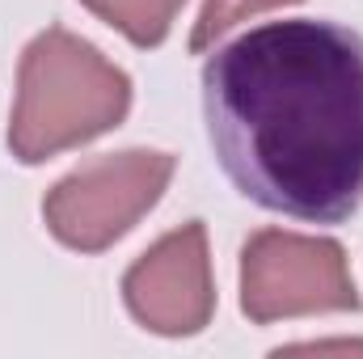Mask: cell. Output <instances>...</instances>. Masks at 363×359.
<instances>
[{"label": "cell", "mask_w": 363, "mask_h": 359, "mask_svg": "<svg viewBox=\"0 0 363 359\" xmlns=\"http://www.w3.org/2000/svg\"><path fill=\"white\" fill-rule=\"evenodd\" d=\"M123 300L127 313L161 338H190L207 330L216 313V279L203 220L182 224L144 250L123 275Z\"/></svg>", "instance_id": "5b68a950"}, {"label": "cell", "mask_w": 363, "mask_h": 359, "mask_svg": "<svg viewBox=\"0 0 363 359\" xmlns=\"http://www.w3.org/2000/svg\"><path fill=\"white\" fill-rule=\"evenodd\" d=\"M347 254L330 237L262 228L241 250V313L254 326L317 313H359Z\"/></svg>", "instance_id": "277c9868"}, {"label": "cell", "mask_w": 363, "mask_h": 359, "mask_svg": "<svg viewBox=\"0 0 363 359\" xmlns=\"http://www.w3.org/2000/svg\"><path fill=\"white\" fill-rule=\"evenodd\" d=\"M207 140L258 207L342 224L363 203V38L338 21H271L203 68Z\"/></svg>", "instance_id": "6da1fadb"}, {"label": "cell", "mask_w": 363, "mask_h": 359, "mask_svg": "<svg viewBox=\"0 0 363 359\" xmlns=\"http://www.w3.org/2000/svg\"><path fill=\"white\" fill-rule=\"evenodd\" d=\"M93 17L114 26L135 47H161L186 0H81Z\"/></svg>", "instance_id": "8992f818"}, {"label": "cell", "mask_w": 363, "mask_h": 359, "mask_svg": "<svg viewBox=\"0 0 363 359\" xmlns=\"http://www.w3.org/2000/svg\"><path fill=\"white\" fill-rule=\"evenodd\" d=\"M169 178H174L169 153L157 148L110 153L55 182L43 199V220L60 245L101 254L161 203Z\"/></svg>", "instance_id": "3957f363"}, {"label": "cell", "mask_w": 363, "mask_h": 359, "mask_svg": "<svg viewBox=\"0 0 363 359\" xmlns=\"http://www.w3.org/2000/svg\"><path fill=\"white\" fill-rule=\"evenodd\" d=\"M287 4H300V0H203L199 9V21H194V34H190V51L203 55L211 51L233 26L267 13V9H287Z\"/></svg>", "instance_id": "52a82bcc"}, {"label": "cell", "mask_w": 363, "mask_h": 359, "mask_svg": "<svg viewBox=\"0 0 363 359\" xmlns=\"http://www.w3.org/2000/svg\"><path fill=\"white\" fill-rule=\"evenodd\" d=\"M131 110V77L81 34L51 26L30 38L17 68L9 148L21 165H43L114 131Z\"/></svg>", "instance_id": "7a4b0ae2"}]
</instances>
